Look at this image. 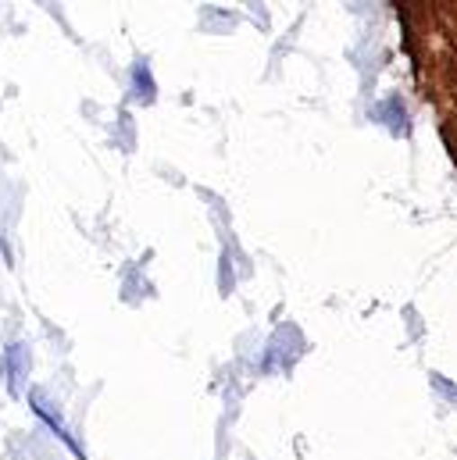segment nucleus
I'll use <instances>...</instances> for the list:
<instances>
[{
	"label": "nucleus",
	"mask_w": 457,
	"mask_h": 460,
	"mask_svg": "<svg viewBox=\"0 0 457 460\" xmlns=\"http://www.w3.org/2000/svg\"><path fill=\"white\" fill-rule=\"evenodd\" d=\"M136 83H139V86L147 90V97H150V90H154V86H150V79H147V72H143V68H136Z\"/></svg>",
	"instance_id": "1"
}]
</instances>
